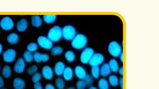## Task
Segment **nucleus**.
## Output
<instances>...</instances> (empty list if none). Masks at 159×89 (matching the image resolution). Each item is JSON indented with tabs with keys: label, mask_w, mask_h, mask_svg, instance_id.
Masks as SVG:
<instances>
[{
	"label": "nucleus",
	"mask_w": 159,
	"mask_h": 89,
	"mask_svg": "<svg viewBox=\"0 0 159 89\" xmlns=\"http://www.w3.org/2000/svg\"><path fill=\"white\" fill-rule=\"evenodd\" d=\"M88 42V38L86 35L82 33L77 34L71 41V45L76 50H83L86 47Z\"/></svg>",
	"instance_id": "nucleus-1"
},
{
	"label": "nucleus",
	"mask_w": 159,
	"mask_h": 89,
	"mask_svg": "<svg viewBox=\"0 0 159 89\" xmlns=\"http://www.w3.org/2000/svg\"><path fill=\"white\" fill-rule=\"evenodd\" d=\"M47 37L52 42H58L62 38V28L58 25L53 26L47 33Z\"/></svg>",
	"instance_id": "nucleus-2"
},
{
	"label": "nucleus",
	"mask_w": 159,
	"mask_h": 89,
	"mask_svg": "<svg viewBox=\"0 0 159 89\" xmlns=\"http://www.w3.org/2000/svg\"><path fill=\"white\" fill-rule=\"evenodd\" d=\"M62 38L66 41H71L77 35L76 29L74 26L67 25L62 28Z\"/></svg>",
	"instance_id": "nucleus-3"
},
{
	"label": "nucleus",
	"mask_w": 159,
	"mask_h": 89,
	"mask_svg": "<svg viewBox=\"0 0 159 89\" xmlns=\"http://www.w3.org/2000/svg\"><path fill=\"white\" fill-rule=\"evenodd\" d=\"M108 51L111 56L114 57H118L122 53V48L121 45L117 41H111L108 46Z\"/></svg>",
	"instance_id": "nucleus-4"
},
{
	"label": "nucleus",
	"mask_w": 159,
	"mask_h": 89,
	"mask_svg": "<svg viewBox=\"0 0 159 89\" xmlns=\"http://www.w3.org/2000/svg\"><path fill=\"white\" fill-rule=\"evenodd\" d=\"M95 53L94 49L92 48L87 47L84 48L80 56L81 62L84 64H89V61Z\"/></svg>",
	"instance_id": "nucleus-5"
},
{
	"label": "nucleus",
	"mask_w": 159,
	"mask_h": 89,
	"mask_svg": "<svg viewBox=\"0 0 159 89\" xmlns=\"http://www.w3.org/2000/svg\"><path fill=\"white\" fill-rule=\"evenodd\" d=\"M37 45L45 50H51L53 48V42L47 37L40 36L37 40Z\"/></svg>",
	"instance_id": "nucleus-6"
},
{
	"label": "nucleus",
	"mask_w": 159,
	"mask_h": 89,
	"mask_svg": "<svg viewBox=\"0 0 159 89\" xmlns=\"http://www.w3.org/2000/svg\"><path fill=\"white\" fill-rule=\"evenodd\" d=\"M105 61V56L101 53H94L89 61V64L91 67H99L103 64Z\"/></svg>",
	"instance_id": "nucleus-7"
},
{
	"label": "nucleus",
	"mask_w": 159,
	"mask_h": 89,
	"mask_svg": "<svg viewBox=\"0 0 159 89\" xmlns=\"http://www.w3.org/2000/svg\"><path fill=\"white\" fill-rule=\"evenodd\" d=\"M0 26L4 30H11L14 27V21L10 17H4L0 21Z\"/></svg>",
	"instance_id": "nucleus-8"
},
{
	"label": "nucleus",
	"mask_w": 159,
	"mask_h": 89,
	"mask_svg": "<svg viewBox=\"0 0 159 89\" xmlns=\"http://www.w3.org/2000/svg\"><path fill=\"white\" fill-rule=\"evenodd\" d=\"M17 56V52L13 48H9L4 51L3 54V58L5 62L11 63L15 61Z\"/></svg>",
	"instance_id": "nucleus-9"
},
{
	"label": "nucleus",
	"mask_w": 159,
	"mask_h": 89,
	"mask_svg": "<svg viewBox=\"0 0 159 89\" xmlns=\"http://www.w3.org/2000/svg\"><path fill=\"white\" fill-rule=\"evenodd\" d=\"M26 62L23 58H19L15 62L14 65V71L18 74H21L23 72L26 68Z\"/></svg>",
	"instance_id": "nucleus-10"
},
{
	"label": "nucleus",
	"mask_w": 159,
	"mask_h": 89,
	"mask_svg": "<svg viewBox=\"0 0 159 89\" xmlns=\"http://www.w3.org/2000/svg\"><path fill=\"white\" fill-rule=\"evenodd\" d=\"M54 70L49 65H45L43 67L41 72V75L44 79L50 80L53 78L54 76Z\"/></svg>",
	"instance_id": "nucleus-11"
},
{
	"label": "nucleus",
	"mask_w": 159,
	"mask_h": 89,
	"mask_svg": "<svg viewBox=\"0 0 159 89\" xmlns=\"http://www.w3.org/2000/svg\"><path fill=\"white\" fill-rule=\"evenodd\" d=\"M76 77L80 80H84L87 75L86 70L81 65H77L75 67L74 71Z\"/></svg>",
	"instance_id": "nucleus-12"
},
{
	"label": "nucleus",
	"mask_w": 159,
	"mask_h": 89,
	"mask_svg": "<svg viewBox=\"0 0 159 89\" xmlns=\"http://www.w3.org/2000/svg\"><path fill=\"white\" fill-rule=\"evenodd\" d=\"M49 59V56L46 54H41L38 52H35L34 54V60L37 63L42 62H47Z\"/></svg>",
	"instance_id": "nucleus-13"
},
{
	"label": "nucleus",
	"mask_w": 159,
	"mask_h": 89,
	"mask_svg": "<svg viewBox=\"0 0 159 89\" xmlns=\"http://www.w3.org/2000/svg\"><path fill=\"white\" fill-rule=\"evenodd\" d=\"M65 68V64L62 62L59 61L57 62H56V64H55L54 72L56 75L58 76L62 75Z\"/></svg>",
	"instance_id": "nucleus-14"
},
{
	"label": "nucleus",
	"mask_w": 159,
	"mask_h": 89,
	"mask_svg": "<svg viewBox=\"0 0 159 89\" xmlns=\"http://www.w3.org/2000/svg\"><path fill=\"white\" fill-rule=\"evenodd\" d=\"M74 72L73 69L70 67H66L65 69L62 74L64 80L66 81H70L74 77Z\"/></svg>",
	"instance_id": "nucleus-15"
},
{
	"label": "nucleus",
	"mask_w": 159,
	"mask_h": 89,
	"mask_svg": "<svg viewBox=\"0 0 159 89\" xmlns=\"http://www.w3.org/2000/svg\"><path fill=\"white\" fill-rule=\"evenodd\" d=\"M29 25L28 21L25 18H23L17 22L16 25L17 30L20 32H24L27 29Z\"/></svg>",
	"instance_id": "nucleus-16"
},
{
	"label": "nucleus",
	"mask_w": 159,
	"mask_h": 89,
	"mask_svg": "<svg viewBox=\"0 0 159 89\" xmlns=\"http://www.w3.org/2000/svg\"><path fill=\"white\" fill-rule=\"evenodd\" d=\"M13 87L15 89H24L26 87V82L21 78H15L13 81Z\"/></svg>",
	"instance_id": "nucleus-17"
},
{
	"label": "nucleus",
	"mask_w": 159,
	"mask_h": 89,
	"mask_svg": "<svg viewBox=\"0 0 159 89\" xmlns=\"http://www.w3.org/2000/svg\"><path fill=\"white\" fill-rule=\"evenodd\" d=\"M31 22L32 26L36 28H39L42 25V20L41 19V17L39 15H33L32 17Z\"/></svg>",
	"instance_id": "nucleus-18"
},
{
	"label": "nucleus",
	"mask_w": 159,
	"mask_h": 89,
	"mask_svg": "<svg viewBox=\"0 0 159 89\" xmlns=\"http://www.w3.org/2000/svg\"><path fill=\"white\" fill-rule=\"evenodd\" d=\"M111 70L108 64H104L100 67V75L103 77H106L110 75Z\"/></svg>",
	"instance_id": "nucleus-19"
},
{
	"label": "nucleus",
	"mask_w": 159,
	"mask_h": 89,
	"mask_svg": "<svg viewBox=\"0 0 159 89\" xmlns=\"http://www.w3.org/2000/svg\"><path fill=\"white\" fill-rule=\"evenodd\" d=\"M108 64L109 65L111 71L114 73L117 72L118 71L119 67L118 62L117 61V59H111V60L109 61Z\"/></svg>",
	"instance_id": "nucleus-20"
},
{
	"label": "nucleus",
	"mask_w": 159,
	"mask_h": 89,
	"mask_svg": "<svg viewBox=\"0 0 159 89\" xmlns=\"http://www.w3.org/2000/svg\"><path fill=\"white\" fill-rule=\"evenodd\" d=\"M7 41L10 44H16L19 41V36L15 33H12L7 37Z\"/></svg>",
	"instance_id": "nucleus-21"
},
{
	"label": "nucleus",
	"mask_w": 159,
	"mask_h": 89,
	"mask_svg": "<svg viewBox=\"0 0 159 89\" xmlns=\"http://www.w3.org/2000/svg\"><path fill=\"white\" fill-rule=\"evenodd\" d=\"M57 15L55 14H45L43 16V21L47 24H52L56 21Z\"/></svg>",
	"instance_id": "nucleus-22"
},
{
	"label": "nucleus",
	"mask_w": 159,
	"mask_h": 89,
	"mask_svg": "<svg viewBox=\"0 0 159 89\" xmlns=\"http://www.w3.org/2000/svg\"><path fill=\"white\" fill-rule=\"evenodd\" d=\"M65 57L67 62H74L76 59V55L74 51H67L65 53Z\"/></svg>",
	"instance_id": "nucleus-23"
},
{
	"label": "nucleus",
	"mask_w": 159,
	"mask_h": 89,
	"mask_svg": "<svg viewBox=\"0 0 159 89\" xmlns=\"http://www.w3.org/2000/svg\"><path fill=\"white\" fill-rule=\"evenodd\" d=\"M2 75L5 78H9L12 74V71L11 67L9 65H5L2 71Z\"/></svg>",
	"instance_id": "nucleus-24"
},
{
	"label": "nucleus",
	"mask_w": 159,
	"mask_h": 89,
	"mask_svg": "<svg viewBox=\"0 0 159 89\" xmlns=\"http://www.w3.org/2000/svg\"><path fill=\"white\" fill-rule=\"evenodd\" d=\"M108 83L112 87H115L119 85V79L115 75H111L109 76L108 78Z\"/></svg>",
	"instance_id": "nucleus-25"
},
{
	"label": "nucleus",
	"mask_w": 159,
	"mask_h": 89,
	"mask_svg": "<svg viewBox=\"0 0 159 89\" xmlns=\"http://www.w3.org/2000/svg\"><path fill=\"white\" fill-rule=\"evenodd\" d=\"M98 87L99 89H108L109 84L108 82L105 78H101L98 82Z\"/></svg>",
	"instance_id": "nucleus-26"
},
{
	"label": "nucleus",
	"mask_w": 159,
	"mask_h": 89,
	"mask_svg": "<svg viewBox=\"0 0 159 89\" xmlns=\"http://www.w3.org/2000/svg\"><path fill=\"white\" fill-rule=\"evenodd\" d=\"M92 76L95 79L99 78L100 76V68L99 67H92L91 68Z\"/></svg>",
	"instance_id": "nucleus-27"
},
{
	"label": "nucleus",
	"mask_w": 159,
	"mask_h": 89,
	"mask_svg": "<svg viewBox=\"0 0 159 89\" xmlns=\"http://www.w3.org/2000/svg\"><path fill=\"white\" fill-rule=\"evenodd\" d=\"M51 53L53 56H59L63 52V49L60 46H55L51 49Z\"/></svg>",
	"instance_id": "nucleus-28"
},
{
	"label": "nucleus",
	"mask_w": 159,
	"mask_h": 89,
	"mask_svg": "<svg viewBox=\"0 0 159 89\" xmlns=\"http://www.w3.org/2000/svg\"><path fill=\"white\" fill-rule=\"evenodd\" d=\"M23 59L26 62H31L34 60V54L30 51H26L23 54Z\"/></svg>",
	"instance_id": "nucleus-29"
},
{
	"label": "nucleus",
	"mask_w": 159,
	"mask_h": 89,
	"mask_svg": "<svg viewBox=\"0 0 159 89\" xmlns=\"http://www.w3.org/2000/svg\"><path fill=\"white\" fill-rule=\"evenodd\" d=\"M55 85L58 89H64L65 87V83L63 79L58 78L55 80Z\"/></svg>",
	"instance_id": "nucleus-30"
},
{
	"label": "nucleus",
	"mask_w": 159,
	"mask_h": 89,
	"mask_svg": "<svg viewBox=\"0 0 159 89\" xmlns=\"http://www.w3.org/2000/svg\"><path fill=\"white\" fill-rule=\"evenodd\" d=\"M37 48H38V45L35 43H30L27 46V51L31 53L37 51Z\"/></svg>",
	"instance_id": "nucleus-31"
},
{
	"label": "nucleus",
	"mask_w": 159,
	"mask_h": 89,
	"mask_svg": "<svg viewBox=\"0 0 159 89\" xmlns=\"http://www.w3.org/2000/svg\"><path fill=\"white\" fill-rule=\"evenodd\" d=\"M42 76L41 73L37 72L32 76V81L34 83L39 82L40 80H41V78H42Z\"/></svg>",
	"instance_id": "nucleus-32"
},
{
	"label": "nucleus",
	"mask_w": 159,
	"mask_h": 89,
	"mask_svg": "<svg viewBox=\"0 0 159 89\" xmlns=\"http://www.w3.org/2000/svg\"><path fill=\"white\" fill-rule=\"evenodd\" d=\"M38 70V67L36 65H32L27 68V72L29 75H33L35 73L37 72Z\"/></svg>",
	"instance_id": "nucleus-33"
},
{
	"label": "nucleus",
	"mask_w": 159,
	"mask_h": 89,
	"mask_svg": "<svg viewBox=\"0 0 159 89\" xmlns=\"http://www.w3.org/2000/svg\"><path fill=\"white\" fill-rule=\"evenodd\" d=\"M84 80L86 84V86L91 87L93 84V78H92V76L89 74L86 75V77H85V78Z\"/></svg>",
	"instance_id": "nucleus-34"
},
{
	"label": "nucleus",
	"mask_w": 159,
	"mask_h": 89,
	"mask_svg": "<svg viewBox=\"0 0 159 89\" xmlns=\"http://www.w3.org/2000/svg\"><path fill=\"white\" fill-rule=\"evenodd\" d=\"M86 85L84 80H79L76 83L77 89H85Z\"/></svg>",
	"instance_id": "nucleus-35"
},
{
	"label": "nucleus",
	"mask_w": 159,
	"mask_h": 89,
	"mask_svg": "<svg viewBox=\"0 0 159 89\" xmlns=\"http://www.w3.org/2000/svg\"><path fill=\"white\" fill-rule=\"evenodd\" d=\"M34 89H43L42 85L41 84V83H40V82L34 83Z\"/></svg>",
	"instance_id": "nucleus-36"
},
{
	"label": "nucleus",
	"mask_w": 159,
	"mask_h": 89,
	"mask_svg": "<svg viewBox=\"0 0 159 89\" xmlns=\"http://www.w3.org/2000/svg\"><path fill=\"white\" fill-rule=\"evenodd\" d=\"M119 84L120 87L121 88V89H123V87H124V79L123 77H121L119 79Z\"/></svg>",
	"instance_id": "nucleus-37"
},
{
	"label": "nucleus",
	"mask_w": 159,
	"mask_h": 89,
	"mask_svg": "<svg viewBox=\"0 0 159 89\" xmlns=\"http://www.w3.org/2000/svg\"><path fill=\"white\" fill-rule=\"evenodd\" d=\"M45 89H56L54 86L51 84H47L45 87Z\"/></svg>",
	"instance_id": "nucleus-38"
},
{
	"label": "nucleus",
	"mask_w": 159,
	"mask_h": 89,
	"mask_svg": "<svg viewBox=\"0 0 159 89\" xmlns=\"http://www.w3.org/2000/svg\"><path fill=\"white\" fill-rule=\"evenodd\" d=\"M4 84H5V82L3 78L1 76H0V88L1 89L3 87Z\"/></svg>",
	"instance_id": "nucleus-39"
},
{
	"label": "nucleus",
	"mask_w": 159,
	"mask_h": 89,
	"mask_svg": "<svg viewBox=\"0 0 159 89\" xmlns=\"http://www.w3.org/2000/svg\"><path fill=\"white\" fill-rule=\"evenodd\" d=\"M117 72H118L119 74V75H123V74H124V68H123V67H119V69H118V71H117Z\"/></svg>",
	"instance_id": "nucleus-40"
},
{
	"label": "nucleus",
	"mask_w": 159,
	"mask_h": 89,
	"mask_svg": "<svg viewBox=\"0 0 159 89\" xmlns=\"http://www.w3.org/2000/svg\"><path fill=\"white\" fill-rule=\"evenodd\" d=\"M119 57V59L120 62H123V61H124V54H123V52L121 53V54H120Z\"/></svg>",
	"instance_id": "nucleus-41"
},
{
	"label": "nucleus",
	"mask_w": 159,
	"mask_h": 89,
	"mask_svg": "<svg viewBox=\"0 0 159 89\" xmlns=\"http://www.w3.org/2000/svg\"><path fill=\"white\" fill-rule=\"evenodd\" d=\"M3 51V46L2 44L0 43V54H1Z\"/></svg>",
	"instance_id": "nucleus-42"
},
{
	"label": "nucleus",
	"mask_w": 159,
	"mask_h": 89,
	"mask_svg": "<svg viewBox=\"0 0 159 89\" xmlns=\"http://www.w3.org/2000/svg\"><path fill=\"white\" fill-rule=\"evenodd\" d=\"M89 89H98L97 88L95 87H93V86H91L89 87Z\"/></svg>",
	"instance_id": "nucleus-43"
},
{
	"label": "nucleus",
	"mask_w": 159,
	"mask_h": 89,
	"mask_svg": "<svg viewBox=\"0 0 159 89\" xmlns=\"http://www.w3.org/2000/svg\"><path fill=\"white\" fill-rule=\"evenodd\" d=\"M66 89H76L75 88L73 87H71L67 88Z\"/></svg>",
	"instance_id": "nucleus-44"
},
{
	"label": "nucleus",
	"mask_w": 159,
	"mask_h": 89,
	"mask_svg": "<svg viewBox=\"0 0 159 89\" xmlns=\"http://www.w3.org/2000/svg\"><path fill=\"white\" fill-rule=\"evenodd\" d=\"M1 89H7V88H1Z\"/></svg>",
	"instance_id": "nucleus-45"
},
{
	"label": "nucleus",
	"mask_w": 159,
	"mask_h": 89,
	"mask_svg": "<svg viewBox=\"0 0 159 89\" xmlns=\"http://www.w3.org/2000/svg\"><path fill=\"white\" fill-rule=\"evenodd\" d=\"M0 70H1V66H0Z\"/></svg>",
	"instance_id": "nucleus-46"
},
{
	"label": "nucleus",
	"mask_w": 159,
	"mask_h": 89,
	"mask_svg": "<svg viewBox=\"0 0 159 89\" xmlns=\"http://www.w3.org/2000/svg\"><path fill=\"white\" fill-rule=\"evenodd\" d=\"M0 33H1V31H0Z\"/></svg>",
	"instance_id": "nucleus-47"
}]
</instances>
